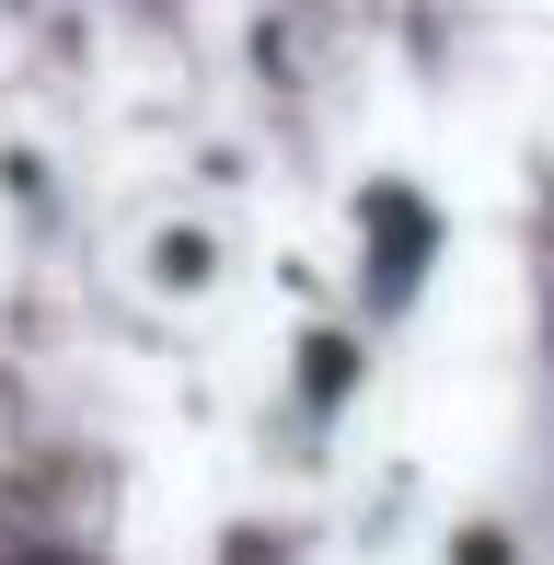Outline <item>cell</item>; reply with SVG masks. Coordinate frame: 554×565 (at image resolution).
Listing matches in <instances>:
<instances>
[{
    "label": "cell",
    "instance_id": "3",
    "mask_svg": "<svg viewBox=\"0 0 554 565\" xmlns=\"http://www.w3.org/2000/svg\"><path fill=\"white\" fill-rule=\"evenodd\" d=\"M277 404H289L312 439H335V427L370 404V323L359 312H300L289 358H277Z\"/></svg>",
    "mask_w": 554,
    "mask_h": 565
},
{
    "label": "cell",
    "instance_id": "1",
    "mask_svg": "<svg viewBox=\"0 0 554 565\" xmlns=\"http://www.w3.org/2000/svg\"><path fill=\"white\" fill-rule=\"evenodd\" d=\"M439 254H450V209L416 173H359V185H347V312H359L370 335H393L427 300Z\"/></svg>",
    "mask_w": 554,
    "mask_h": 565
},
{
    "label": "cell",
    "instance_id": "4",
    "mask_svg": "<svg viewBox=\"0 0 554 565\" xmlns=\"http://www.w3.org/2000/svg\"><path fill=\"white\" fill-rule=\"evenodd\" d=\"M0 209H12L23 243L70 231V173H58V150H46L35 127H0Z\"/></svg>",
    "mask_w": 554,
    "mask_h": 565
},
{
    "label": "cell",
    "instance_id": "2",
    "mask_svg": "<svg viewBox=\"0 0 554 565\" xmlns=\"http://www.w3.org/2000/svg\"><path fill=\"white\" fill-rule=\"evenodd\" d=\"M232 277H243V243H232V220H209V209H150L139 243H128V289L150 312H220Z\"/></svg>",
    "mask_w": 554,
    "mask_h": 565
}]
</instances>
